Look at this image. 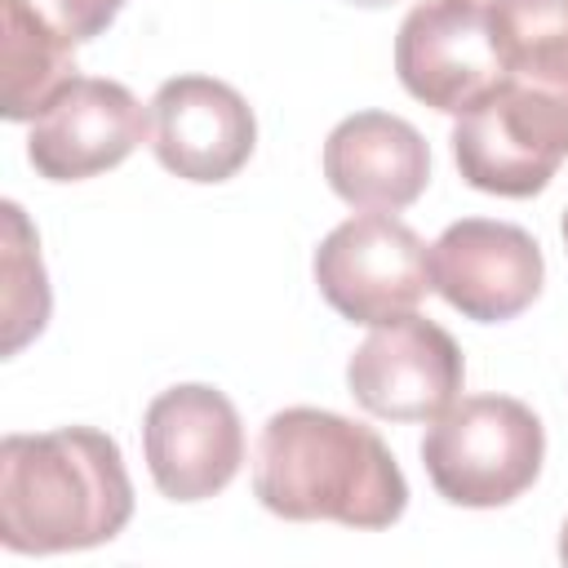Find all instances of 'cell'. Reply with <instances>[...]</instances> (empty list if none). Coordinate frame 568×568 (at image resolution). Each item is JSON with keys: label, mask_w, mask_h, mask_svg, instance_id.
Returning <instances> with one entry per match:
<instances>
[{"label": "cell", "mask_w": 568, "mask_h": 568, "mask_svg": "<svg viewBox=\"0 0 568 568\" xmlns=\"http://www.w3.org/2000/svg\"><path fill=\"white\" fill-rule=\"evenodd\" d=\"M501 71L568 89V0H488Z\"/></svg>", "instance_id": "5bb4252c"}, {"label": "cell", "mask_w": 568, "mask_h": 568, "mask_svg": "<svg viewBox=\"0 0 568 568\" xmlns=\"http://www.w3.org/2000/svg\"><path fill=\"white\" fill-rule=\"evenodd\" d=\"M541 462V417L510 395L453 399L422 439V466L435 493L466 510L510 506L537 484Z\"/></svg>", "instance_id": "3957f363"}, {"label": "cell", "mask_w": 568, "mask_h": 568, "mask_svg": "<svg viewBox=\"0 0 568 568\" xmlns=\"http://www.w3.org/2000/svg\"><path fill=\"white\" fill-rule=\"evenodd\" d=\"M346 4H359V9H382V4H395V0H346Z\"/></svg>", "instance_id": "ac0fdd59"}, {"label": "cell", "mask_w": 568, "mask_h": 568, "mask_svg": "<svg viewBox=\"0 0 568 568\" xmlns=\"http://www.w3.org/2000/svg\"><path fill=\"white\" fill-rule=\"evenodd\" d=\"M146 133L151 120L120 80L75 75L31 120L27 160L49 182H84L124 164Z\"/></svg>", "instance_id": "30bf717a"}, {"label": "cell", "mask_w": 568, "mask_h": 568, "mask_svg": "<svg viewBox=\"0 0 568 568\" xmlns=\"http://www.w3.org/2000/svg\"><path fill=\"white\" fill-rule=\"evenodd\" d=\"M257 501L293 524H342L382 532L408 506V479L382 435L328 408H280L253 457Z\"/></svg>", "instance_id": "6da1fadb"}, {"label": "cell", "mask_w": 568, "mask_h": 568, "mask_svg": "<svg viewBox=\"0 0 568 568\" xmlns=\"http://www.w3.org/2000/svg\"><path fill=\"white\" fill-rule=\"evenodd\" d=\"M4 355H18L31 337L44 333L49 324V280H44V262H40V240L27 222V213L4 200Z\"/></svg>", "instance_id": "9a60e30c"}, {"label": "cell", "mask_w": 568, "mask_h": 568, "mask_svg": "<svg viewBox=\"0 0 568 568\" xmlns=\"http://www.w3.org/2000/svg\"><path fill=\"white\" fill-rule=\"evenodd\" d=\"M31 4H36L53 27H62L75 44L102 36V31L115 22V13L124 9V0H31Z\"/></svg>", "instance_id": "2e32d148"}, {"label": "cell", "mask_w": 568, "mask_h": 568, "mask_svg": "<svg viewBox=\"0 0 568 568\" xmlns=\"http://www.w3.org/2000/svg\"><path fill=\"white\" fill-rule=\"evenodd\" d=\"M559 231H564V244H568V209H564V226Z\"/></svg>", "instance_id": "d6986e66"}, {"label": "cell", "mask_w": 568, "mask_h": 568, "mask_svg": "<svg viewBox=\"0 0 568 568\" xmlns=\"http://www.w3.org/2000/svg\"><path fill=\"white\" fill-rule=\"evenodd\" d=\"M257 146V120L240 89L213 75H173L151 98V151L182 182H226Z\"/></svg>", "instance_id": "8fae6325"}, {"label": "cell", "mask_w": 568, "mask_h": 568, "mask_svg": "<svg viewBox=\"0 0 568 568\" xmlns=\"http://www.w3.org/2000/svg\"><path fill=\"white\" fill-rule=\"evenodd\" d=\"M4 9V120H36L62 84L75 80V40L53 27L31 0Z\"/></svg>", "instance_id": "4fadbf2b"}, {"label": "cell", "mask_w": 568, "mask_h": 568, "mask_svg": "<svg viewBox=\"0 0 568 568\" xmlns=\"http://www.w3.org/2000/svg\"><path fill=\"white\" fill-rule=\"evenodd\" d=\"M320 297L351 324H386L430 293V253L395 213H355L315 248Z\"/></svg>", "instance_id": "5b68a950"}, {"label": "cell", "mask_w": 568, "mask_h": 568, "mask_svg": "<svg viewBox=\"0 0 568 568\" xmlns=\"http://www.w3.org/2000/svg\"><path fill=\"white\" fill-rule=\"evenodd\" d=\"M142 453L169 501H204L240 475L244 426L217 386L182 382L151 399L142 417Z\"/></svg>", "instance_id": "ba28073f"}, {"label": "cell", "mask_w": 568, "mask_h": 568, "mask_svg": "<svg viewBox=\"0 0 568 568\" xmlns=\"http://www.w3.org/2000/svg\"><path fill=\"white\" fill-rule=\"evenodd\" d=\"M133 484L120 444L93 426L4 435L0 546L13 555L89 550L124 532Z\"/></svg>", "instance_id": "7a4b0ae2"}, {"label": "cell", "mask_w": 568, "mask_h": 568, "mask_svg": "<svg viewBox=\"0 0 568 568\" xmlns=\"http://www.w3.org/2000/svg\"><path fill=\"white\" fill-rule=\"evenodd\" d=\"M559 559L568 564V519H564V532H559Z\"/></svg>", "instance_id": "e0dca14e"}, {"label": "cell", "mask_w": 568, "mask_h": 568, "mask_svg": "<svg viewBox=\"0 0 568 568\" xmlns=\"http://www.w3.org/2000/svg\"><path fill=\"white\" fill-rule=\"evenodd\" d=\"M395 75L417 102L466 115L506 75L488 27V0L413 4L395 36Z\"/></svg>", "instance_id": "52a82bcc"}, {"label": "cell", "mask_w": 568, "mask_h": 568, "mask_svg": "<svg viewBox=\"0 0 568 568\" xmlns=\"http://www.w3.org/2000/svg\"><path fill=\"white\" fill-rule=\"evenodd\" d=\"M462 382V346L417 311L373 324L346 364L351 399L382 422H435L457 399Z\"/></svg>", "instance_id": "8992f818"}, {"label": "cell", "mask_w": 568, "mask_h": 568, "mask_svg": "<svg viewBox=\"0 0 568 568\" xmlns=\"http://www.w3.org/2000/svg\"><path fill=\"white\" fill-rule=\"evenodd\" d=\"M324 178L351 209L399 213L430 182L426 138L390 111H355L324 138Z\"/></svg>", "instance_id": "7c38bea8"}, {"label": "cell", "mask_w": 568, "mask_h": 568, "mask_svg": "<svg viewBox=\"0 0 568 568\" xmlns=\"http://www.w3.org/2000/svg\"><path fill=\"white\" fill-rule=\"evenodd\" d=\"M541 244L493 217H462L430 244V288L475 324H506L541 293Z\"/></svg>", "instance_id": "9c48e42d"}, {"label": "cell", "mask_w": 568, "mask_h": 568, "mask_svg": "<svg viewBox=\"0 0 568 568\" xmlns=\"http://www.w3.org/2000/svg\"><path fill=\"white\" fill-rule=\"evenodd\" d=\"M457 173L488 195L524 200L550 186L555 169L568 160V89L501 75L453 124Z\"/></svg>", "instance_id": "277c9868"}]
</instances>
